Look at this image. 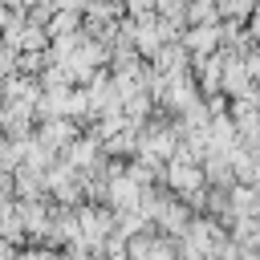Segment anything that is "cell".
Listing matches in <instances>:
<instances>
[{"mask_svg":"<svg viewBox=\"0 0 260 260\" xmlns=\"http://www.w3.org/2000/svg\"><path fill=\"white\" fill-rule=\"evenodd\" d=\"M215 16H219V8H211V4H191L187 8V20L191 24H215Z\"/></svg>","mask_w":260,"mask_h":260,"instance_id":"7","label":"cell"},{"mask_svg":"<svg viewBox=\"0 0 260 260\" xmlns=\"http://www.w3.org/2000/svg\"><path fill=\"white\" fill-rule=\"evenodd\" d=\"M219 41H223V24H191V28L179 37V45H183L187 53H195V57L219 53Z\"/></svg>","mask_w":260,"mask_h":260,"instance_id":"3","label":"cell"},{"mask_svg":"<svg viewBox=\"0 0 260 260\" xmlns=\"http://www.w3.org/2000/svg\"><path fill=\"white\" fill-rule=\"evenodd\" d=\"M8 69H12V49L0 45V73H8Z\"/></svg>","mask_w":260,"mask_h":260,"instance_id":"8","label":"cell"},{"mask_svg":"<svg viewBox=\"0 0 260 260\" xmlns=\"http://www.w3.org/2000/svg\"><path fill=\"white\" fill-rule=\"evenodd\" d=\"M65 150H69L65 162H69L73 171H89V167L98 162V138H93V134H89V138H73Z\"/></svg>","mask_w":260,"mask_h":260,"instance_id":"4","label":"cell"},{"mask_svg":"<svg viewBox=\"0 0 260 260\" xmlns=\"http://www.w3.org/2000/svg\"><path fill=\"white\" fill-rule=\"evenodd\" d=\"M77 134H73V122H65V118H49L45 122V130H41V146L53 154L57 146H69Z\"/></svg>","mask_w":260,"mask_h":260,"instance_id":"5","label":"cell"},{"mask_svg":"<svg viewBox=\"0 0 260 260\" xmlns=\"http://www.w3.org/2000/svg\"><path fill=\"white\" fill-rule=\"evenodd\" d=\"M16 232H20V223H16V207L0 199V244H4L8 236H16Z\"/></svg>","mask_w":260,"mask_h":260,"instance_id":"6","label":"cell"},{"mask_svg":"<svg viewBox=\"0 0 260 260\" xmlns=\"http://www.w3.org/2000/svg\"><path fill=\"white\" fill-rule=\"evenodd\" d=\"M162 183L171 187V191H179V195H187V203H203V167L195 162V154L191 150H175V158L167 162V171H162Z\"/></svg>","mask_w":260,"mask_h":260,"instance_id":"2","label":"cell"},{"mask_svg":"<svg viewBox=\"0 0 260 260\" xmlns=\"http://www.w3.org/2000/svg\"><path fill=\"white\" fill-rule=\"evenodd\" d=\"M77 260H85V256H77Z\"/></svg>","mask_w":260,"mask_h":260,"instance_id":"9","label":"cell"},{"mask_svg":"<svg viewBox=\"0 0 260 260\" xmlns=\"http://www.w3.org/2000/svg\"><path fill=\"white\" fill-rule=\"evenodd\" d=\"M175 150H179V126H171V122H150L146 130H138L134 154H138L142 167L158 171V162H171Z\"/></svg>","mask_w":260,"mask_h":260,"instance_id":"1","label":"cell"}]
</instances>
